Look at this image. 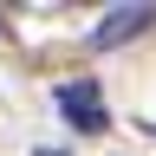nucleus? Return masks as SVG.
Instances as JSON below:
<instances>
[{"label":"nucleus","instance_id":"f03ea898","mask_svg":"<svg viewBox=\"0 0 156 156\" xmlns=\"http://www.w3.org/2000/svg\"><path fill=\"white\" fill-rule=\"evenodd\" d=\"M58 111L72 117L85 136H98V130H111V117H104V98H98V85L91 78H78V85H58Z\"/></svg>","mask_w":156,"mask_h":156},{"label":"nucleus","instance_id":"7ed1b4c3","mask_svg":"<svg viewBox=\"0 0 156 156\" xmlns=\"http://www.w3.org/2000/svg\"><path fill=\"white\" fill-rule=\"evenodd\" d=\"M150 136H156V124H150Z\"/></svg>","mask_w":156,"mask_h":156},{"label":"nucleus","instance_id":"f257e3e1","mask_svg":"<svg viewBox=\"0 0 156 156\" xmlns=\"http://www.w3.org/2000/svg\"><path fill=\"white\" fill-rule=\"evenodd\" d=\"M156 26V7L143 0V7H111L104 20H98V33H91V52H111V46H124V39H143Z\"/></svg>","mask_w":156,"mask_h":156}]
</instances>
